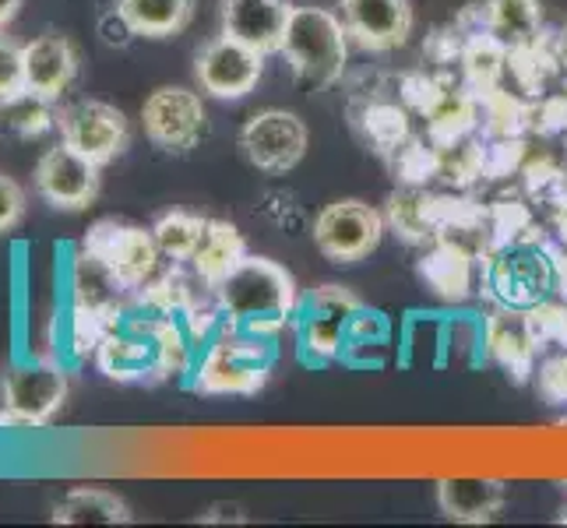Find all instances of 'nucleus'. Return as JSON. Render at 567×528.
Here are the masks:
<instances>
[{
    "mask_svg": "<svg viewBox=\"0 0 567 528\" xmlns=\"http://www.w3.org/2000/svg\"><path fill=\"white\" fill-rule=\"evenodd\" d=\"M95 363L121 384H159L187 370V339L173 314H159L138 300V310L124 303L106 314Z\"/></svg>",
    "mask_w": 567,
    "mask_h": 528,
    "instance_id": "f257e3e1",
    "label": "nucleus"
},
{
    "mask_svg": "<svg viewBox=\"0 0 567 528\" xmlns=\"http://www.w3.org/2000/svg\"><path fill=\"white\" fill-rule=\"evenodd\" d=\"M215 300L223 307L226 324H237L244 331H254V335L276 339L292 321V314H297L300 289H297V279H292L279 261L261 258V253H247V258L215 286Z\"/></svg>",
    "mask_w": 567,
    "mask_h": 528,
    "instance_id": "f03ea898",
    "label": "nucleus"
},
{
    "mask_svg": "<svg viewBox=\"0 0 567 528\" xmlns=\"http://www.w3.org/2000/svg\"><path fill=\"white\" fill-rule=\"evenodd\" d=\"M349 32L342 18L328 8L292 4L289 25L282 35V56L300 82L315 89H331L346 77L349 68Z\"/></svg>",
    "mask_w": 567,
    "mask_h": 528,
    "instance_id": "7ed1b4c3",
    "label": "nucleus"
},
{
    "mask_svg": "<svg viewBox=\"0 0 567 528\" xmlns=\"http://www.w3.org/2000/svg\"><path fill=\"white\" fill-rule=\"evenodd\" d=\"M271 366H276V339L223 321V331L208 342L194 370V391L198 395H258L268 384Z\"/></svg>",
    "mask_w": 567,
    "mask_h": 528,
    "instance_id": "20e7f679",
    "label": "nucleus"
},
{
    "mask_svg": "<svg viewBox=\"0 0 567 528\" xmlns=\"http://www.w3.org/2000/svg\"><path fill=\"white\" fill-rule=\"evenodd\" d=\"M483 289L501 307L533 310L557 289V253L536 237L515 240L483 261Z\"/></svg>",
    "mask_w": 567,
    "mask_h": 528,
    "instance_id": "39448f33",
    "label": "nucleus"
},
{
    "mask_svg": "<svg viewBox=\"0 0 567 528\" xmlns=\"http://www.w3.org/2000/svg\"><path fill=\"white\" fill-rule=\"evenodd\" d=\"M360 310H363V300L357 292L336 282H324L318 289H310L307 297H300L297 314H292L300 360L307 366H324V363L342 360L349 328H353V318Z\"/></svg>",
    "mask_w": 567,
    "mask_h": 528,
    "instance_id": "423d86ee",
    "label": "nucleus"
},
{
    "mask_svg": "<svg viewBox=\"0 0 567 528\" xmlns=\"http://www.w3.org/2000/svg\"><path fill=\"white\" fill-rule=\"evenodd\" d=\"M82 250L92 253L95 261L110 268V276L131 292H142L155 271H159V244H155L152 229L121 222V219H100L82 240Z\"/></svg>",
    "mask_w": 567,
    "mask_h": 528,
    "instance_id": "0eeeda50",
    "label": "nucleus"
},
{
    "mask_svg": "<svg viewBox=\"0 0 567 528\" xmlns=\"http://www.w3.org/2000/svg\"><path fill=\"white\" fill-rule=\"evenodd\" d=\"M384 226H388L384 215L374 205H367L360 198H342V201L324 205L315 215L310 237H315V247L328 261L357 265L381 247Z\"/></svg>",
    "mask_w": 567,
    "mask_h": 528,
    "instance_id": "6e6552de",
    "label": "nucleus"
},
{
    "mask_svg": "<svg viewBox=\"0 0 567 528\" xmlns=\"http://www.w3.org/2000/svg\"><path fill=\"white\" fill-rule=\"evenodd\" d=\"M68 374L50 360L11 366L4 374L0 426H47L68 402Z\"/></svg>",
    "mask_w": 567,
    "mask_h": 528,
    "instance_id": "1a4fd4ad",
    "label": "nucleus"
},
{
    "mask_svg": "<svg viewBox=\"0 0 567 528\" xmlns=\"http://www.w3.org/2000/svg\"><path fill=\"white\" fill-rule=\"evenodd\" d=\"M56 131H61L64 145L78 148L100 166L121 159L131 145V121L124 110L103 100H78L61 106L56 110Z\"/></svg>",
    "mask_w": 567,
    "mask_h": 528,
    "instance_id": "9d476101",
    "label": "nucleus"
},
{
    "mask_svg": "<svg viewBox=\"0 0 567 528\" xmlns=\"http://www.w3.org/2000/svg\"><path fill=\"white\" fill-rule=\"evenodd\" d=\"M310 131L292 110H261L240 127L244 159L268 176H286L307 155Z\"/></svg>",
    "mask_w": 567,
    "mask_h": 528,
    "instance_id": "9b49d317",
    "label": "nucleus"
},
{
    "mask_svg": "<svg viewBox=\"0 0 567 528\" xmlns=\"http://www.w3.org/2000/svg\"><path fill=\"white\" fill-rule=\"evenodd\" d=\"M142 124L155 148L187 155L208 134V113L198 92L184 85H163L142 103Z\"/></svg>",
    "mask_w": 567,
    "mask_h": 528,
    "instance_id": "f8f14e48",
    "label": "nucleus"
},
{
    "mask_svg": "<svg viewBox=\"0 0 567 528\" xmlns=\"http://www.w3.org/2000/svg\"><path fill=\"white\" fill-rule=\"evenodd\" d=\"M100 173L103 166L92 163L89 155H82L71 145H53L39 155L32 187L47 205L61 211H85L95 198H100Z\"/></svg>",
    "mask_w": 567,
    "mask_h": 528,
    "instance_id": "ddd939ff",
    "label": "nucleus"
},
{
    "mask_svg": "<svg viewBox=\"0 0 567 528\" xmlns=\"http://www.w3.org/2000/svg\"><path fill=\"white\" fill-rule=\"evenodd\" d=\"M194 77L212 100H244L265 77V53L233 35H215L194 56Z\"/></svg>",
    "mask_w": 567,
    "mask_h": 528,
    "instance_id": "4468645a",
    "label": "nucleus"
},
{
    "mask_svg": "<svg viewBox=\"0 0 567 528\" xmlns=\"http://www.w3.org/2000/svg\"><path fill=\"white\" fill-rule=\"evenodd\" d=\"M349 39L367 53H391L413 35V0H339Z\"/></svg>",
    "mask_w": 567,
    "mask_h": 528,
    "instance_id": "2eb2a0df",
    "label": "nucleus"
},
{
    "mask_svg": "<svg viewBox=\"0 0 567 528\" xmlns=\"http://www.w3.org/2000/svg\"><path fill=\"white\" fill-rule=\"evenodd\" d=\"M539 335L533 314L522 307H501L491 318H483V352L494 363H501L507 370V377H515L518 384H525L536 374V356H539Z\"/></svg>",
    "mask_w": 567,
    "mask_h": 528,
    "instance_id": "dca6fc26",
    "label": "nucleus"
},
{
    "mask_svg": "<svg viewBox=\"0 0 567 528\" xmlns=\"http://www.w3.org/2000/svg\"><path fill=\"white\" fill-rule=\"evenodd\" d=\"M289 0H219L223 35H233L265 56L282 50V35L289 25Z\"/></svg>",
    "mask_w": 567,
    "mask_h": 528,
    "instance_id": "f3484780",
    "label": "nucleus"
},
{
    "mask_svg": "<svg viewBox=\"0 0 567 528\" xmlns=\"http://www.w3.org/2000/svg\"><path fill=\"white\" fill-rule=\"evenodd\" d=\"M82 71V53L61 32H43L25 43V89L61 103Z\"/></svg>",
    "mask_w": 567,
    "mask_h": 528,
    "instance_id": "a211bd4d",
    "label": "nucleus"
},
{
    "mask_svg": "<svg viewBox=\"0 0 567 528\" xmlns=\"http://www.w3.org/2000/svg\"><path fill=\"white\" fill-rule=\"evenodd\" d=\"M504 504H507V486L501 479L455 476L437 483V507L447 521L486 525L504 511Z\"/></svg>",
    "mask_w": 567,
    "mask_h": 528,
    "instance_id": "6ab92c4d",
    "label": "nucleus"
},
{
    "mask_svg": "<svg viewBox=\"0 0 567 528\" xmlns=\"http://www.w3.org/2000/svg\"><path fill=\"white\" fill-rule=\"evenodd\" d=\"M420 279L447 303H462L476 282V253L452 237H437L420 261Z\"/></svg>",
    "mask_w": 567,
    "mask_h": 528,
    "instance_id": "aec40b11",
    "label": "nucleus"
},
{
    "mask_svg": "<svg viewBox=\"0 0 567 528\" xmlns=\"http://www.w3.org/2000/svg\"><path fill=\"white\" fill-rule=\"evenodd\" d=\"M247 253H250L247 240H244V232L237 226L226 222V219H208L205 237H202L198 250H194V258H190V268L208 289H215L233 268L247 258Z\"/></svg>",
    "mask_w": 567,
    "mask_h": 528,
    "instance_id": "412c9836",
    "label": "nucleus"
},
{
    "mask_svg": "<svg viewBox=\"0 0 567 528\" xmlns=\"http://www.w3.org/2000/svg\"><path fill=\"white\" fill-rule=\"evenodd\" d=\"M113 11L124 18L134 35L169 39L194 22L198 0H116Z\"/></svg>",
    "mask_w": 567,
    "mask_h": 528,
    "instance_id": "4be33fe9",
    "label": "nucleus"
},
{
    "mask_svg": "<svg viewBox=\"0 0 567 528\" xmlns=\"http://www.w3.org/2000/svg\"><path fill=\"white\" fill-rule=\"evenodd\" d=\"M480 127V95L465 85H447L441 103L426 113V138L437 148H452Z\"/></svg>",
    "mask_w": 567,
    "mask_h": 528,
    "instance_id": "5701e85b",
    "label": "nucleus"
},
{
    "mask_svg": "<svg viewBox=\"0 0 567 528\" xmlns=\"http://www.w3.org/2000/svg\"><path fill=\"white\" fill-rule=\"evenodd\" d=\"M483 32L507 50L529 46L543 35V8L539 0H483Z\"/></svg>",
    "mask_w": 567,
    "mask_h": 528,
    "instance_id": "b1692460",
    "label": "nucleus"
},
{
    "mask_svg": "<svg viewBox=\"0 0 567 528\" xmlns=\"http://www.w3.org/2000/svg\"><path fill=\"white\" fill-rule=\"evenodd\" d=\"M56 525H127L134 521L124 497H116L100 486H78L53 507Z\"/></svg>",
    "mask_w": 567,
    "mask_h": 528,
    "instance_id": "393cba45",
    "label": "nucleus"
},
{
    "mask_svg": "<svg viewBox=\"0 0 567 528\" xmlns=\"http://www.w3.org/2000/svg\"><path fill=\"white\" fill-rule=\"evenodd\" d=\"M357 131L363 134V142L374 148L381 159H391V155L413 138L405 110L388 100H367L357 110Z\"/></svg>",
    "mask_w": 567,
    "mask_h": 528,
    "instance_id": "a878e982",
    "label": "nucleus"
},
{
    "mask_svg": "<svg viewBox=\"0 0 567 528\" xmlns=\"http://www.w3.org/2000/svg\"><path fill=\"white\" fill-rule=\"evenodd\" d=\"M458 64H462V85L483 95L491 89H501V77L507 74V46L491 32H476L465 39Z\"/></svg>",
    "mask_w": 567,
    "mask_h": 528,
    "instance_id": "bb28decb",
    "label": "nucleus"
},
{
    "mask_svg": "<svg viewBox=\"0 0 567 528\" xmlns=\"http://www.w3.org/2000/svg\"><path fill=\"white\" fill-rule=\"evenodd\" d=\"M56 127V103L32 89L0 100V138H39Z\"/></svg>",
    "mask_w": 567,
    "mask_h": 528,
    "instance_id": "cd10ccee",
    "label": "nucleus"
},
{
    "mask_svg": "<svg viewBox=\"0 0 567 528\" xmlns=\"http://www.w3.org/2000/svg\"><path fill=\"white\" fill-rule=\"evenodd\" d=\"M384 222L395 229L405 244L430 247L437 240L434 219H430V194L423 187H399L391 194Z\"/></svg>",
    "mask_w": 567,
    "mask_h": 528,
    "instance_id": "c85d7f7f",
    "label": "nucleus"
},
{
    "mask_svg": "<svg viewBox=\"0 0 567 528\" xmlns=\"http://www.w3.org/2000/svg\"><path fill=\"white\" fill-rule=\"evenodd\" d=\"M388 349H391V321L381 310H370L363 303V310L353 318V328H349L342 360L353 366H381L388 360Z\"/></svg>",
    "mask_w": 567,
    "mask_h": 528,
    "instance_id": "c756f323",
    "label": "nucleus"
},
{
    "mask_svg": "<svg viewBox=\"0 0 567 528\" xmlns=\"http://www.w3.org/2000/svg\"><path fill=\"white\" fill-rule=\"evenodd\" d=\"M205 226H208V219H202V215L173 208V211H163L159 219H155L152 237H155V244H159L163 258L184 265L194 258V250H198V244L205 237Z\"/></svg>",
    "mask_w": 567,
    "mask_h": 528,
    "instance_id": "7c9ffc66",
    "label": "nucleus"
},
{
    "mask_svg": "<svg viewBox=\"0 0 567 528\" xmlns=\"http://www.w3.org/2000/svg\"><path fill=\"white\" fill-rule=\"evenodd\" d=\"M391 169L402 187H426L434 176H441V148L434 142L409 138L395 155H391Z\"/></svg>",
    "mask_w": 567,
    "mask_h": 528,
    "instance_id": "2f4dec72",
    "label": "nucleus"
},
{
    "mask_svg": "<svg viewBox=\"0 0 567 528\" xmlns=\"http://www.w3.org/2000/svg\"><path fill=\"white\" fill-rule=\"evenodd\" d=\"M491 237H486V250H501L515 240L533 237L536 226H533V211L525 208L522 201H497L486 208V226H483Z\"/></svg>",
    "mask_w": 567,
    "mask_h": 528,
    "instance_id": "473e14b6",
    "label": "nucleus"
},
{
    "mask_svg": "<svg viewBox=\"0 0 567 528\" xmlns=\"http://www.w3.org/2000/svg\"><path fill=\"white\" fill-rule=\"evenodd\" d=\"M483 152L486 145H480L473 134L455 142L452 148H441V176L455 187H468L483 180Z\"/></svg>",
    "mask_w": 567,
    "mask_h": 528,
    "instance_id": "72a5a7b5",
    "label": "nucleus"
},
{
    "mask_svg": "<svg viewBox=\"0 0 567 528\" xmlns=\"http://www.w3.org/2000/svg\"><path fill=\"white\" fill-rule=\"evenodd\" d=\"M525 163V138H491L483 152V180H504Z\"/></svg>",
    "mask_w": 567,
    "mask_h": 528,
    "instance_id": "f704fd0d",
    "label": "nucleus"
},
{
    "mask_svg": "<svg viewBox=\"0 0 567 528\" xmlns=\"http://www.w3.org/2000/svg\"><path fill=\"white\" fill-rule=\"evenodd\" d=\"M447 85H455V82H447V77H434V74H405L402 82H399V95H402V103L409 110H416V113H430L437 103H441V95L447 92Z\"/></svg>",
    "mask_w": 567,
    "mask_h": 528,
    "instance_id": "c9c22d12",
    "label": "nucleus"
},
{
    "mask_svg": "<svg viewBox=\"0 0 567 528\" xmlns=\"http://www.w3.org/2000/svg\"><path fill=\"white\" fill-rule=\"evenodd\" d=\"M25 89V43H18L8 29H0V100Z\"/></svg>",
    "mask_w": 567,
    "mask_h": 528,
    "instance_id": "e433bc0d",
    "label": "nucleus"
},
{
    "mask_svg": "<svg viewBox=\"0 0 567 528\" xmlns=\"http://www.w3.org/2000/svg\"><path fill=\"white\" fill-rule=\"evenodd\" d=\"M525 187H529L536 198L560 205L567 198V173L560 166H554L550 159L533 163L529 169H525Z\"/></svg>",
    "mask_w": 567,
    "mask_h": 528,
    "instance_id": "4c0bfd02",
    "label": "nucleus"
},
{
    "mask_svg": "<svg viewBox=\"0 0 567 528\" xmlns=\"http://www.w3.org/2000/svg\"><path fill=\"white\" fill-rule=\"evenodd\" d=\"M29 211V194L25 187L14 180V176L0 173V232H11L25 222Z\"/></svg>",
    "mask_w": 567,
    "mask_h": 528,
    "instance_id": "58836bf2",
    "label": "nucleus"
},
{
    "mask_svg": "<svg viewBox=\"0 0 567 528\" xmlns=\"http://www.w3.org/2000/svg\"><path fill=\"white\" fill-rule=\"evenodd\" d=\"M536 387L546 402H567V345L550 360H543L536 370Z\"/></svg>",
    "mask_w": 567,
    "mask_h": 528,
    "instance_id": "ea45409f",
    "label": "nucleus"
},
{
    "mask_svg": "<svg viewBox=\"0 0 567 528\" xmlns=\"http://www.w3.org/2000/svg\"><path fill=\"white\" fill-rule=\"evenodd\" d=\"M533 131L543 134V138H554V134L567 131V95H543L536 103Z\"/></svg>",
    "mask_w": 567,
    "mask_h": 528,
    "instance_id": "a19ab883",
    "label": "nucleus"
},
{
    "mask_svg": "<svg viewBox=\"0 0 567 528\" xmlns=\"http://www.w3.org/2000/svg\"><path fill=\"white\" fill-rule=\"evenodd\" d=\"M276 201H279V208L276 205H261L265 219H271L276 226H292V222H297V215H300L297 201H292L289 194H282V190H276Z\"/></svg>",
    "mask_w": 567,
    "mask_h": 528,
    "instance_id": "79ce46f5",
    "label": "nucleus"
},
{
    "mask_svg": "<svg viewBox=\"0 0 567 528\" xmlns=\"http://www.w3.org/2000/svg\"><path fill=\"white\" fill-rule=\"evenodd\" d=\"M202 521H247V507L244 504H229V500H223V504H212L208 511L202 515Z\"/></svg>",
    "mask_w": 567,
    "mask_h": 528,
    "instance_id": "37998d69",
    "label": "nucleus"
},
{
    "mask_svg": "<svg viewBox=\"0 0 567 528\" xmlns=\"http://www.w3.org/2000/svg\"><path fill=\"white\" fill-rule=\"evenodd\" d=\"M550 43H554V56H557L560 71L567 74V22L557 32H550Z\"/></svg>",
    "mask_w": 567,
    "mask_h": 528,
    "instance_id": "c03bdc74",
    "label": "nucleus"
},
{
    "mask_svg": "<svg viewBox=\"0 0 567 528\" xmlns=\"http://www.w3.org/2000/svg\"><path fill=\"white\" fill-rule=\"evenodd\" d=\"M22 4H25V0H0V29H8L14 22L18 11H22Z\"/></svg>",
    "mask_w": 567,
    "mask_h": 528,
    "instance_id": "a18cd8bd",
    "label": "nucleus"
},
{
    "mask_svg": "<svg viewBox=\"0 0 567 528\" xmlns=\"http://www.w3.org/2000/svg\"><path fill=\"white\" fill-rule=\"evenodd\" d=\"M557 226H560V232H564V240H567V198L560 201V211H557Z\"/></svg>",
    "mask_w": 567,
    "mask_h": 528,
    "instance_id": "49530a36",
    "label": "nucleus"
},
{
    "mask_svg": "<svg viewBox=\"0 0 567 528\" xmlns=\"http://www.w3.org/2000/svg\"><path fill=\"white\" fill-rule=\"evenodd\" d=\"M560 525H567V507H564V511H560Z\"/></svg>",
    "mask_w": 567,
    "mask_h": 528,
    "instance_id": "de8ad7c7",
    "label": "nucleus"
}]
</instances>
